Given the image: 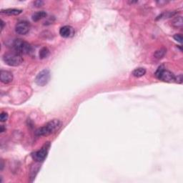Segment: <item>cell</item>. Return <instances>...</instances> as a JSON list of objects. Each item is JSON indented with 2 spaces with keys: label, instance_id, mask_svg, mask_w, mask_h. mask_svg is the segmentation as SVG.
I'll return each mask as SVG.
<instances>
[{
  "label": "cell",
  "instance_id": "obj_22",
  "mask_svg": "<svg viewBox=\"0 0 183 183\" xmlns=\"http://www.w3.org/2000/svg\"><path fill=\"white\" fill-rule=\"evenodd\" d=\"M4 132V126L1 125V132Z\"/></svg>",
  "mask_w": 183,
  "mask_h": 183
},
{
  "label": "cell",
  "instance_id": "obj_19",
  "mask_svg": "<svg viewBox=\"0 0 183 183\" xmlns=\"http://www.w3.org/2000/svg\"><path fill=\"white\" fill-rule=\"evenodd\" d=\"M34 4L36 7H39L42 6V5L44 4V2L42 1H34Z\"/></svg>",
  "mask_w": 183,
  "mask_h": 183
},
{
  "label": "cell",
  "instance_id": "obj_6",
  "mask_svg": "<svg viewBox=\"0 0 183 183\" xmlns=\"http://www.w3.org/2000/svg\"><path fill=\"white\" fill-rule=\"evenodd\" d=\"M49 148V144H45L41 150H39L36 152H34L32 154V158L34 159L36 162H43L47 156Z\"/></svg>",
  "mask_w": 183,
  "mask_h": 183
},
{
  "label": "cell",
  "instance_id": "obj_9",
  "mask_svg": "<svg viewBox=\"0 0 183 183\" xmlns=\"http://www.w3.org/2000/svg\"><path fill=\"white\" fill-rule=\"evenodd\" d=\"M13 74L12 72H9V71L1 70V74H0V80L2 83L9 84L12 82L13 80Z\"/></svg>",
  "mask_w": 183,
  "mask_h": 183
},
{
  "label": "cell",
  "instance_id": "obj_13",
  "mask_svg": "<svg viewBox=\"0 0 183 183\" xmlns=\"http://www.w3.org/2000/svg\"><path fill=\"white\" fill-rule=\"evenodd\" d=\"M146 74V69L143 67H138L132 72V75L135 77H141Z\"/></svg>",
  "mask_w": 183,
  "mask_h": 183
},
{
  "label": "cell",
  "instance_id": "obj_14",
  "mask_svg": "<svg viewBox=\"0 0 183 183\" xmlns=\"http://www.w3.org/2000/svg\"><path fill=\"white\" fill-rule=\"evenodd\" d=\"M166 52H167V50L164 48L158 49V50H157L156 52H155V54H154V57H155V59L160 60V59H162V58L164 57V55H165Z\"/></svg>",
  "mask_w": 183,
  "mask_h": 183
},
{
  "label": "cell",
  "instance_id": "obj_21",
  "mask_svg": "<svg viewBox=\"0 0 183 183\" xmlns=\"http://www.w3.org/2000/svg\"><path fill=\"white\" fill-rule=\"evenodd\" d=\"M3 168H4V162H3V160H1V170H2Z\"/></svg>",
  "mask_w": 183,
  "mask_h": 183
},
{
  "label": "cell",
  "instance_id": "obj_18",
  "mask_svg": "<svg viewBox=\"0 0 183 183\" xmlns=\"http://www.w3.org/2000/svg\"><path fill=\"white\" fill-rule=\"evenodd\" d=\"M175 82L178 84H181L182 82V74H180L179 76L175 77Z\"/></svg>",
  "mask_w": 183,
  "mask_h": 183
},
{
  "label": "cell",
  "instance_id": "obj_2",
  "mask_svg": "<svg viewBox=\"0 0 183 183\" xmlns=\"http://www.w3.org/2000/svg\"><path fill=\"white\" fill-rule=\"evenodd\" d=\"M3 60L7 65L11 67H17L22 65L24 60L21 54L16 52H8L4 54Z\"/></svg>",
  "mask_w": 183,
  "mask_h": 183
},
{
  "label": "cell",
  "instance_id": "obj_17",
  "mask_svg": "<svg viewBox=\"0 0 183 183\" xmlns=\"http://www.w3.org/2000/svg\"><path fill=\"white\" fill-rule=\"evenodd\" d=\"M174 39L175 40H176L177 42H178L182 43V36L180 34H176L174 35Z\"/></svg>",
  "mask_w": 183,
  "mask_h": 183
},
{
  "label": "cell",
  "instance_id": "obj_16",
  "mask_svg": "<svg viewBox=\"0 0 183 183\" xmlns=\"http://www.w3.org/2000/svg\"><path fill=\"white\" fill-rule=\"evenodd\" d=\"M7 119H8V115H7V113L4 112H1V115H0V120H1V122H6Z\"/></svg>",
  "mask_w": 183,
  "mask_h": 183
},
{
  "label": "cell",
  "instance_id": "obj_7",
  "mask_svg": "<svg viewBox=\"0 0 183 183\" xmlns=\"http://www.w3.org/2000/svg\"><path fill=\"white\" fill-rule=\"evenodd\" d=\"M30 30V23L26 21H22L16 24L15 27V31L18 34L20 35H26Z\"/></svg>",
  "mask_w": 183,
  "mask_h": 183
},
{
  "label": "cell",
  "instance_id": "obj_1",
  "mask_svg": "<svg viewBox=\"0 0 183 183\" xmlns=\"http://www.w3.org/2000/svg\"><path fill=\"white\" fill-rule=\"evenodd\" d=\"M62 123L59 120H52L47 124H45L43 127L37 129L35 132V135L36 136H47V135L53 134L59 130L61 127Z\"/></svg>",
  "mask_w": 183,
  "mask_h": 183
},
{
  "label": "cell",
  "instance_id": "obj_12",
  "mask_svg": "<svg viewBox=\"0 0 183 183\" xmlns=\"http://www.w3.org/2000/svg\"><path fill=\"white\" fill-rule=\"evenodd\" d=\"M172 25L175 28H180L183 25V20L182 17L181 16H176L175 19H173L172 21Z\"/></svg>",
  "mask_w": 183,
  "mask_h": 183
},
{
  "label": "cell",
  "instance_id": "obj_4",
  "mask_svg": "<svg viewBox=\"0 0 183 183\" xmlns=\"http://www.w3.org/2000/svg\"><path fill=\"white\" fill-rule=\"evenodd\" d=\"M155 76L159 80L165 82H173L175 81V76L173 72L167 69H164L162 67H160L155 73Z\"/></svg>",
  "mask_w": 183,
  "mask_h": 183
},
{
  "label": "cell",
  "instance_id": "obj_3",
  "mask_svg": "<svg viewBox=\"0 0 183 183\" xmlns=\"http://www.w3.org/2000/svg\"><path fill=\"white\" fill-rule=\"evenodd\" d=\"M13 47L16 52L19 54H27L32 52V47L30 44L22 39H16L13 42Z\"/></svg>",
  "mask_w": 183,
  "mask_h": 183
},
{
  "label": "cell",
  "instance_id": "obj_10",
  "mask_svg": "<svg viewBox=\"0 0 183 183\" xmlns=\"http://www.w3.org/2000/svg\"><path fill=\"white\" fill-rule=\"evenodd\" d=\"M22 12V10H19V9H7V10H2L1 11V14L9 16L19 15Z\"/></svg>",
  "mask_w": 183,
  "mask_h": 183
},
{
  "label": "cell",
  "instance_id": "obj_8",
  "mask_svg": "<svg viewBox=\"0 0 183 183\" xmlns=\"http://www.w3.org/2000/svg\"><path fill=\"white\" fill-rule=\"evenodd\" d=\"M60 34L62 37L69 38L74 35V30L72 27L67 25V26L61 27V29L60 30Z\"/></svg>",
  "mask_w": 183,
  "mask_h": 183
},
{
  "label": "cell",
  "instance_id": "obj_5",
  "mask_svg": "<svg viewBox=\"0 0 183 183\" xmlns=\"http://www.w3.org/2000/svg\"><path fill=\"white\" fill-rule=\"evenodd\" d=\"M49 80H50V72H49V69H45L42 70L36 75L35 82L36 85L41 86V87H44L49 82Z\"/></svg>",
  "mask_w": 183,
  "mask_h": 183
},
{
  "label": "cell",
  "instance_id": "obj_15",
  "mask_svg": "<svg viewBox=\"0 0 183 183\" xmlns=\"http://www.w3.org/2000/svg\"><path fill=\"white\" fill-rule=\"evenodd\" d=\"M49 55V50L47 47H42L39 51V58L43 60Z\"/></svg>",
  "mask_w": 183,
  "mask_h": 183
},
{
  "label": "cell",
  "instance_id": "obj_20",
  "mask_svg": "<svg viewBox=\"0 0 183 183\" xmlns=\"http://www.w3.org/2000/svg\"><path fill=\"white\" fill-rule=\"evenodd\" d=\"M4 21L2 19L1 20V30L2 31L4 30Z\"/></svg>",
  "mask_w": 183,
  "mask_h": 183
},
{
  "label": "cell",
  "instance_id": "obj_11",
  "mask_svg": "<svg viewBox=\"0 0 183 183\" xmlns=\"http://www.w3.org/2000/svg\"><path fill=\"white\" fill-rule=\"evenodd\" d=\"M47 13L45 11H40V12H35L34 14H33L32 16V19L34 22H38L39 20L44 19V18L47 16Z\"/></svg>",
  "mask_w": 183,
  "mask_h": 183
}]
</instances>
